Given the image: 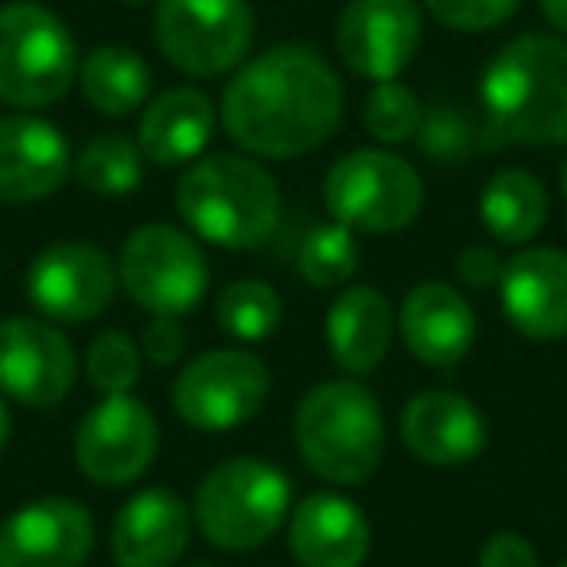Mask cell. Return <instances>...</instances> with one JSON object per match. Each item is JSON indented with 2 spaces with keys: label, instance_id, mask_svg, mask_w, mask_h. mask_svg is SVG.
<instances>
[{
  "label": "cell",
  "instance_id": "6da1fadb",
  "mask_svg": "<svg viewBox=\"0 0 567 567\" xmlns=\"http://www.w3.org/2000/svg\"><path fill=\"white\" fill-rule=\"evenodd\" d=\"M342 121V82L311 48H272L241 63L221 97V125L249 156L292 159L323 148Z\"/></svg>",
  "mask_w": 567,
  "mask_h": 567
},
{
  "label": "cell",
  "instance_id": "7a4b0ae2",
  "mask_svg": "<svg viewBox=\"0 0 567 567\" xmlns=\"http://www.w3.org/2000/svg\"><path fill=\"white\" fill-rule=\"evenodd\" d=\"M486 125L502 141L559 148L567 144V40L517 35L482 74Z\"/></svg>",
  "mask_w": 567,
  "mask_h": 567
},
{
  "label": "cell",
  "instance_id": "3957f363",
  "mask_svg": "<svg viewBox=\"0 0 567 567\" xmlns=\"http://www.w3.org/2000/svg\"><path fill=\"white\" fill-rule=\"evenodd\" d=\"M179 218L221 249H257L280 226V187L252 156L218 152L183 172L175 190Z\"/></svg>",
  "mask_w": 567,
  "mask_h": 567
},
{
  "label": "cell",
  "instance_id": "277c9868",
  "mask_svg": "<svg viewBox=\"0 0 567 567\" xmlns=\"http://www.w3.org/2000/svg\"><path fill=\"white\" fill-rule=\"evenodd\" d=\"M296 447L308 471L331 486H362L385 455V416L362 381L339 378L316 385L296 409Z\"/></svg>",
  "mask_w": 567,
  "mask_h": 567
},
{
  "label": "cell",
  "instance_id": "5b68a950",
  "mask_svg": "<svg viewBox=\"0 0 567 567\" xmlns=\"http://www.w3.org/2000/svg\"><path fill=\"white\" fill-rule=\"evenodd\" d=\"M292 513V482L265 458L237 455L210 466L195 489V528L221 551L265 548Z\"/></svg>",
  "mask_w": 567,
  "mask_h": 567
},
{
  "label": "cell",
  "instance_id": "8992f818",
  "mask_svg": "<svg viewBox=\"0 0 567 567\" xmlns=\"http://www.w3.org/2000/svg\"><path fill=\"white\" fill-rule=\"evenodd\" d=\"M79 74L74 35L48 4L9 0L0 4V102L43 110L66 97Z\"/></svg>",
  "mask_w": 567,
  "mask_h": 567
},
{
  "label": "cell",
  "instance_id": "52a82bcc",
  "mask_svg": "<svg viewBox=\"0 0 567 567\" xmlns=\"http://www.w3.org/2000/svg\"><path fill=\"white\" fill-rule=\"evenodd\" d=\"M331 221L354 234H401L424 210L420 172L385 148H354L334 159L323 179Z\"/></svg>",
  "mask_w": 567,
  "mask_h": 567
},
{
  "label": "cell",
  "instance_id": "ba28073f",
  "mask_svg": "<svg viewBox=\"0 0 567 567\" xmlns=\"http://www.w3.org/2000/svg\"><path fill=\"white\" fill-rule=\"evenodd\" d=\"M117 276L128 300L141 311L179 319L203 303L206 284H210V260L187 229L148 221L125 237Z\"/></svg>",
  "mask_w": 567,
  "mask_h": 567
},
{
  "label": "cell",
  "instance_id": "9c48e42d",
  "mask_svg": "<svg viewBox=\"0 0 567 567\" xmlns=\"http://www.w3.org/2000/svg\"><path fill=\"white\" fill-rule=\"evenodd\" d=\"M152 32L159 55L175 71L190 79H221L245 63L257 20L249 0H159Z\"/></svg>",
  "mask_w": 567,
  "mask_h": 567
},
{
  "label": "cell",
  "instance_id": "30bf717a",
  "mask_svg": "<svg viewBox=\"0 0 567 567\" xmlns=\"http://www.w3.org/2000/svg\"><path fill=\"white\" fill-rule=\"evenodd\" d=\"M268 370L249 350H206L175 378L172 404L195 432H234L268 401Z\"/></svg>",
  "mask_w": 567,
  "mask_h": 567
},
{
  "label": "cell",
  "instance_id": "8fae6325",
  "mask_svg": "<svg viewBox=\"0 0 567 567\" xmlns=\"http://www.w3.org/2000/svg\"><path fill=\"white\" fill-rule=\"evenodd\" d=\"M159 447L156 416L133 393L102 396L74 432V463L97 486H128L152 466Z\"/></svg>",
  "mask_w": 567,
  "mask_h": 567
},
{
  "label": "cell",
  "instance_id": "7c38bea8",
  "mask_svg": "<svg viewBox=\"0 0 567 567\" xmlns=\"http://www.w3.org/2000/svg\"><path fill=\"white\" fill-rule=\"evenodd\" d=\"M28 300L48 323H90L121 288L117 265L90 241L48 245L28 265Z\"/></svg>",
  "mask_w": 567,
  "mask_h": 567
},
{
  "label": "cell",
  "instance_id": "4fadbf2b",
  "mask_svg": "<svg viewBox=\"0 0 567 567\" xmlns=\"http://www.w3.org/2000/svg\"><path fill=\"white\" fill-rule=\"evenodd\" d=\"M79 362L55 323L40 316L0 319V396L28 409H55L71 396Z\"/></svg>",
  "mask_w": 567,
  "mask_h": 567
},
{
  "label": "cell",
  "instance_id": "5bb4252c",
  "mask_svg": "<svg viewBox=\"0 0 567 567\" xmlns=\"http://www.w3.org/2000/svg\"><path fill=\"white\" fill-rule=\"evenodd\" d=\"M424 35L420 0H347L334 28V48L358 79L396 82L416 59Z\"/></svg>",
  "mask_w": 567,
  "mask_h": 567
},
{
  "label": "cell",
  "instance_id": "9a60e30c",
  "mask_svg": "<svg viewBox=\"0 0 567 567\" xmlns=\"http://www.w3.org/2000/svg\"><path fill=\"white\" fill-rule=\"evenodd\" d=\"M94 517L74 497H40L0 525V567H82Z\"/></svg>",
  "mask_w": 567,
  "mask_h": 567
},
{
  "label": "cell",
  "instance_id": "2e32d148",
  "mask_svg": "<svg viewBox=\"0 0 567 567\" xmlns=\"http://www.w3.org/2000/svg\"><path fill=\"white\" fill-rule=\"evenodd\" d=\"M497 300L513 331L533 342H556L567 334V252L551 245L513 252L502 265Z\"/></svg>",
  "mask_w": 567,
  "mask_h": 567
},
{
  "label": "cell",
  "instance_id": "e0dca14e",
  "mask_svg": "<svg viewBox=\"0 0 567 567\" xmlns=\"http://www.w3.org/2000/svg\"><path fill=\"white\" fill-rule=\"evenodd\" d=\"M401 440L420 463L455 471L486 451L489 427L478 404L451 389H424L401 412Z\"/></svg>",
  "mask_w": 567,
  "mask_h": 567
},
{
  "label": "cell",
  "instance_id": "ac0fdd59",
  "mask_svg": "<svg viewBox=\"0 0 567 567\" xmlns=\"http://www.w3.org/2000/svg\"><path fill=\"white\" fill-rule=\"evenodd\" d=\"M71 144L32 113L0 117V203L28 206L51 198L71 175Z\"/></svg>",
  "mask_w": 567,
  "mask_h": 567
},
{
  "label": "cell",
  "instance_id": "d6986e66",
  "mask_svg": "<svg viewBox=\"0 0 567 567\" xmlns=\"http://www.w3.org/2000/svg\"><path fill=\"white\" fill-rule=\"evenodd\" d=\"M190 540V505L175 489L152 486L121 505L110 533L117 567H175Z\"/></svg>",
  "mask_w": 567,
  "mask_h": 567
},
{
  "label": "cell",
  "instance_id": "ffe728a7",
  "mask_svg": "<svg viewBox=\"0 0 567 567\" xmlns=\"http://www.w3.org/2000/svg\"><path fill=\"white\" fill-rule=\"evenodd\" d=\"M370 544V517L331 489L308 494L288 513V548L300 567H362Z\"/></svg>",
  "mask_w": 567,
  "mask_h": 567
},
{
  "label": "cell",
  "instance_id": "44dd1931",
  "mask_svg": "<svg viewBox=\"0 0 567 567\" xmlns=\"http://www.w3.org/2000/svg\"><path fill=\"white\" fill-rule=\"evenodd\" d=\"M401 339L412 358L432 370H451L474 347V308L455 284L424 280L401 303Z\"/></svg>",
  "mask_w": 567,
  "mask_h": 567
},
{
  "label": "cell",
  "instance_id": "7402d4cb",
  "mask_svg": "<svg viewBox=\"0 0 567 567\" xmlns=\"http://www.w3.org/2000/svg\"><path fill=\"white\" fill-rule=\"evenodd\" d=\"M393 342V308L370 284H347L327 311V347L342 373L365 378L389 354Z\"/></svg>",
  "mask_w": 567,
  "mask_h": 567
},
{
  "label": "cell",
  "instance_id": "603a6c76",
  "mask_svg": "<svg viewBox=\"0 0 567 567\" xmlns=\"http://www.w3.org/2000/svg\"><path fill=\"white\" fill-rule=\"evenodd\" d=\"M214 125H218V110H214L210 94H203L195 86H175L148 102L136 144H141L144 159H152V164L183 167L195 164L206 152Z\"/></svg>",
  "mask_w": 567,
  "mask_h": 567
},
{
  "label": "cell",
  "instance_id": "cb8c5ba5",
  "mask_svg": "<svg viewBox=\"0 0 567 567\" xmlns=\"http://www.w3.org/2000/svg\"><path fill=\"white\" fill-rule=\"evenodd\" d=\"M482 226L502 245H525L548 221V190L525 167H505L482 190Z\"/></svg>",
  "mask_w": 567,
  "mask_h": 567
},
{
  "label": "cell",
  "instance_id": "d4e9b609",
  "mask_svg": "<svg viewBox=\"0 0 567 567\" xmlns=\"http://www.w3.org/2000/svg\"><path fill=\"white\" fill-rule=\"evenodd\" d=\"M82 97L94 113L102 117H128L136 113L152 94V74L136 51L105 43V48L90 51L79 63Z\"/></svg>",
  "mask_w": 567,
  "mask_h": 567
},
{
  "label": "cell",
  "instance_id": "484cf974",
  "mask_svg": "<svg viewBox=\"0 0 567 567\" xmlns=\"http://www.w3.org/2000/svg\"><path fill=\"white\" fill-rule=\"evenodd\" d=\"M82 190L97 198H125L141 187L144 179V152L125 133H102L86 141L82 156L74 159Z\"/></svg>",
  "mask_w": 567,
  "mask_h": 567
},
{
  "label": "cell",
  "instance_id": "4316f807",
  "mask_svg": "<svg viewBox=\"0 0 567 567\" xmlns=\"http://www.w3.org/2000/svg\"><path fill=\"white\" fill-rule=\"evenodd\" d=\"M284 319V300L265 280H234L218 296V327L237 342H265Z\"/></svg>",
  "mask_w": 567,
  "mask_h": 567
},
{
  "label": "cell",
  "instance_id": "83f0119b",
  "mask_svg": "<svg viewBox=\"0 0 567 567\" xmlns=\"http://www.w3.org/2000/svg\"><path fill=\"white\" fill-rule=\"evenodd\" d=\"M358 237L354 229L339 226V221H327L316 226L300 245V276L311 288H347L358 272Z\"/></svg>",
  "mask_w": 567,
  "mask_h": 567
},
{
  "label": "cell",
  "instance_id": "f1b7e54d",
  "mask_svg": "<svg viewBox=\"0 0 567 567\" xmlns=\"http://www.w3.org/2000/svg\"><path fill=\"white\" fill-rule=\"evenodd\" d=\"M486 136H497L489 125H478L471 113H463L458 105H435L432 113H424L420 121V148L435 164H463L478 148H489Z\"/></svg>",
  "mask_w": 567,
  "mask_h": 567
},
{
  "label": "cell",
  "instance_id": "f546056e",
  "mask_svg": "<svg viewBox=\"0 0 567 567\" xmlns=\"http://www.w3.org/2000/svg\"><path fill=\"white\" fill-rule=\"evenodd\" d=\"M86 381L102 396H125L141 381V347L125 331H102L86 350Z\"/></svg>",
  "mask_w": 567,
  "mask_h": 567
},
{
  "label": "cell",
  "instance_id": "4dcf8cb0",
  "mask_svg": "<svg viewBox=\"0 0 567 567\" xmlns=\"http://www.w3.org/2000/svg\"><path fill=\"white\" fill-rule=\"evenodd\" d=\"M420 121H424V105L412 86H404V82H378L373 86L370 102H365V128L373 141L401 144L420 133Z\"/></svg>",
  "mask_w": 567,
  "mask_h": 567
},
{
  "label": "cell",
  "instance_id": "1f68e13d",
  "mask_svg": "<svg viewBox=\"0 0 567 567\" xmlns=\"http://www.w3.org/2000/svg\"><path fill=\"white\" fill-rule=\"evenodd\" d=\"M420 4L451 32H489L517 12L520 0H420Z\"/></svg>",
  "mask_w": 567,
  "mask_h": 567
},
{
  "label": "cell",
  "instance_id": "d6a6232c",
  "mask_svg": "<svg viewBox=\"0 0 567 567\" xmlns=\"http://www.w3.org/2000/svg\"><path fill=\"white\" fill-rule=\"evenodd\" d=\"M187 350V331H183L179 319L167 316H152V323L144 327L141 339V354L148 358L152 365H175Z\"/></svg>",
  "mask_w": 567,
  "mask_h": 567
},
{
  "label": "cell",
  "instance_id": "836d02e7",
  "mask_svg": "<svg viewBox=\"0 0 567 567\" xmlns=\"http://www.w3.org/2000/svg\"><path fill=\"white\" fill-rule=\"evenodd\" d=\"M536 548L528 536L513 533V528H502L494 533L478 551V567H536Z\"/></svg>",
  "mask_w": 567,
  "mask_h": 567
},
{
  "label": "cell",
  "instance_id": "e575fe53",
  "mask_svg": "<svg viewBox=\"0 0 567 567\" xmlns=\"http://www.w3.org/2000/svg\"><path fill=\"white\" fill-rule=\"evenodd\" d=\"M502 265L505 260L497 257L489 245H466L455 257V276H458V284H466L474 292H486V288H494V284L502 280Z\"/></svg>",
  "mask_w": 567,
  "mask_h": 567
},
{
  "label": "cell",
  "instance_id": "d590c367",
  "mask_svg": "<svg viewBox=\"0 0 567 567\" xmlns=\"http://www.w3.org/2000/svg\"><path fill=\"white\" fill-rule=\"evenodd\" d=\"M540 12L548 17V24L556 28L559 35H567V0H536Z\"/></svg>",
  "mask_w": 567,
  "mask_h": 567
},
{
  "label": "cell",
  "instance_id": "8d00e7d4",
  "mask_svg": "<svg viewBox=\"0 0 567 567\" xmlns=\"http://www.w3.org/2000/svg\"><path fill=\"white\" fill-rule=\"evenodd\" d=\"M9 432H12V416H9V409H4V396H0V451L9 443Z\"/></svg>",
  "mask_w": 567,
  "mask_h": 567
},
{
  "label": "cell",
  "instance_id": "74e56055",
  "mask_svg": "<svg viewBox=\"0 0 567 567\" xmlns=\"http://www.w3.org/2000/svg\"><path fill=\"white\" fill-rule=\"evenodd\" d=\"M559 183H564V198H567V164H564V172H559Z\"/></svg>",
  "mask_w": 567,
  "mask_h": 567
},
{
  "label": "cell",
  "instance_id": "f35d334b",
  "mask_svg": "<svg viewBox=\"0 0 567 567\" xmlns=\"http://www.w3.org/2000/svg\"><path fill=\"white\" fill-rule=\"evenodd\" d=\"M121 4H152V0H121Z\"/></svg>",
  "mask_w": 567,
  "mask_h": 567
},
{
  "label": "cell",
  "instance_id": "ab89813d",
  "mask_svg": "<svg viewBox=\"0 0 567 567\" xmlns=\"http://www.w3.org/2000/svg\"><path fill=\"white\" fill-rule=\"evenodd\" d=\"M187 567H210V564H187Z\"/></svg>",
  "mask_w": 567,
  "mask_h": 567
},
{
  "label": "cell",
  "instance_id": "60d3db41",
  "mask_svg": "<svg viewBox=\"0 0 567 567\" xmlns=\"http://www.w3.org/2000/svg\"><path fill=\"white\" fill-rule=\"evenodd\" d=\"M556 567H567V559H559V564H556Z\"/></svg>",
  "mask_w": 567,
  "mask_h": 567
}]
</instances>
